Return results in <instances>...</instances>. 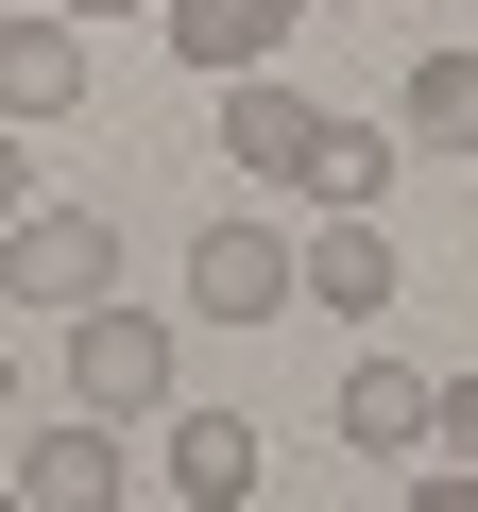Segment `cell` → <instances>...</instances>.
<instances>
[{"instance_id": "obj_1", "label": "cell", "mask_w": 478, "mask_h": 512, "mask_svg": "<svg viewBox=\"0 0 478 512\" xmlns=\"http://www.w3.org/2000/svg\"><path fill=\"white\" fill-rule=\"evenodd\" d=\"M0 291H18V308H52V325H69V308H103V291H120V222L35 188L18 222H0Z\"/></svg>"}, {"instance_id": "obj_2", "label": "cell", "mask_w": 478, "mask_h": 512, "mask_svg": "<svg viewBox=\"0 0 478 512\" xmlns=\"http://www.w3.org/2000/svg\"><path fill=\"white\" fill-rule=\"evenodd\" d=\"M69 410H103V427H154L171 410V308H69Z\"/></svg>"}, {"instance_id": "obj_3", "label": "cell", "mask_w": 478, "mask_h": 512, "mask_svg": "<svg viewBox=\"0 0 478 512\" xmlns=\"http://www.w3.org/2000/svg\"><path fill=\"white\" fill-rule=\"evenodd\" d=\"M291 291H308V308H342V325L376 342V325H393V291H410V274H393V222H376V205H325V239H291Z\"/></svg>"}, {"instance_id": "obj_4", "label": "cell", "mask_w": 478, "mask_h": 512, "mask_svg": "<svg viewBox=\"0 0 478 512\" xmlns=\"http://www.w3.org/2000/svg\"><path fill=\"white\" fill-rule=\"evenodd\" d=\"M188 308H205V325H274V308H308V291H291V239L222 205V222L188 239Z\"/></svg>"}, {"instance_id": "obj_5", "label": "cell", "mask_w": 478, "mask_h": 512, "mask_svg": "<svg viewBox=\"0 0 478 512\" xmlns=\"http://www.w3.org/2000/svg\"><path fill=\"white\" fill-rule=\"evenodd\" d=\"M154 35H171L205 86H239V69H274V52L308 35V0H154Z\"/></svg>"}, {"instance_id": "obj_6", "label": "cell", "mask_w": 478, "mask_h": 512, "mask_svg": "<svg viewBox=\"0 0 478 512\" xmlns=\"http://www.w3.org/2000/svg\"><path fill=\"white\" fill-rule=\"evenodd\" d=\"M308 137H325V103H308L291 69H239V86H222V154H239V171H274V188H291Z\"/></svg>"}, {"instance_id": "obj_7", "label": "cell", "mask_w": 478, "mask_h": 512, "mask_svg": "<svg viewBox=\"0 0 478 512\" xmlns=\"http://www.w3.org/2000/svg\"><path fill=\"white\" fill-rule=\"evenodd\" d=\"M18 512H120V427L86 410V427H35L18 444Z\"/></svg>"}, {"instance_id": "obj_8", "label": "cell", "mask_w": 478, "mask_h": 512, "mask_svg": "<svg viewBox=\"0 0 478 512\" xmlns=\"http://www.w3.org/2000/svg\"><path fill=\"white\" fill-rule=\"evenodd\" d=\"M325 427H342V444H359V461H427V376H410V359H376V342H359V376H342V410H325Z\"/></svg>"}, {"instance_id": "obj_9", "label": "cell", "mask_w": 478, "mask_h": 512, "mask_svg": "<svg viewBox=\"0 0 478 512\" xmlns=\"http://www.w3.org/2000/svg\"><path fill=\"white\" fill-rule=\"evenodd\" d=\"M86 103V35L69 18H0V120H69Z\"/></svg>"}, {"instance_id": "obj_10", "label": "cell", "mask_w": 478, "mask_h": 512, "mask_svg": "<svg viewBox=\"0 0 478 512\" xmlns=\"http://www.w3.org/2000/svg\"><path fill=\"white\" fill-rule=\"evenodd\" d=\"M171 427V495L188 512H239V495H257V427H239V410H154Z\"/></svg>"}, {"instance_id": "obj_11", "label": "cell", "mask_w": 478, "mask_h": 512, "mask_svg": "<svg viewBox=\"0 0 478 512\" xmlns=\"http://www.w3.org/2000/svg\"><path fill=\"white\" fill-rule=\"evenodd\" d=\"M393 137H427V154H478V52H427V69L393 86Z\"/></svg>"}, {"instance_id": "obj_12", "label": "cell", "mask_w": 478, "mask_h": 512, "mask_svg": "<svg viewBox=\"0 0 478 512\" xmlns=\"http://www.w3.org/2000/svg\"><path fill=\"white\" fill-rule=\"evenodd\" d=\"M291 188H308V205H376V188H393V137H376V120H325Z\"/></svg>"}, {"instance_id": "obj_13", "label": "cell", "mask_w": 478, "mask_h": 512, "mask_svg": "<svg viewBox=\"0 0 478 512\" xmlns=\"http://www.w3.org/2000/svg\"><path fill=\"white\" fill-rule=\"evenodd\" d=\"M427 444H444V461H478V376H427Z\"/></svg>"}, {"instance_id": "obj_14", "label": "cell", "mask_w": 478, "mask_h": 512, "mask_svg": "<svg viewBox=\"0 0 478 512\" xmlns=\"http://www.w3.org/2000/svg\"><path fill=\"white\" fill-rule=\"evenodd\" d=\"M410 512H478V461H444V478H427V495H410Z\"/></svg>"}, {"instance_id": "obj_15", "label": "cell", "mask_w": 478, "mask_h": 512, "mask_svg": "<svg viewBox=\"0 0 478 512\" xmlns=\"http://www.w3.org/2000/svg\"><path fill=\"white\" fill-rule=\"evenodd\" d=\"M18 205H35V154H18V137H0V222H18Z\"/></svg>"}, {"instance_id": "obj_16", "label": "cell", "mask_w": 478, "mask_h": 512, "mask_svg": "<svg viewBox=\"0 0 478 512\" xmlns=\"http://www.w3.org/2000/svg\"><path fill=\"white\" fill-rule=\"evenodd\" d=\"M52 18H137V0H52Z\"/></svg>"}, {"instance_id": "obj_17", "label": "cell", "mask_w": 478, "mask_h": 512, "mask_svg": "<svg viewBox=\"0 0 478 512\" xmlns=\"http://www.w3.org/2000/svg\"><path fill=\"white\" fill-rule=\"evenodd\" d=\"M0 410H18V342H0Z\"/></svg>"}, {"instance_id": "obj_18", "label": "cell", "mask_w": 478, "mask_h": 512, "mask_svg": "<svg viewBox=\"0 0 478 512\" xmlns=\"http://www.w3.org/2000/svg\"><path fill=\"white\" fill-rule=\"evenodd\" d=\"M308 18H376V0H308Z\"/></svg>"}, {"instance_id": "obj_19", "label": "cell", "mask_w": 478, "mask_h": 512, "mask_svg": "<svg viewBox=\"0 0 478 512\" xmlns=\"http://www.w3.org/2000/svg\"><path fill=\"white\" fill-rule=\"evenodd\" d=\"M0 512H18V478H0Z\"/></svg>"}, {"instance_id": "obj_20", "label": "cell", "mask_w": 478, "mask_h": 512, "mask_svg": "<svg viewBox=\"0 0 478 512\" xmlns=\"http://www.w3.org/2000/svg\"><path fill=\"white\" fill-rule=\"evenodd\" d=\"M0 18H18V0H0Z\"/></svg>"}]
</instances>
